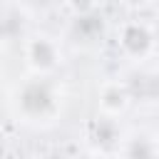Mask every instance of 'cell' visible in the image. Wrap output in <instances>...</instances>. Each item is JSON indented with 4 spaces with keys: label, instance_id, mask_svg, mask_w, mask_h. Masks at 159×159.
<instances>
[{
    "label": "cell",
    "instance_id": "obj_1",
    "mask_svg": "<svg viewBox=\"0 0 159 159\" xmlns=\"http://www.w3.org/2000/svg\"><path fill=\"white\" fill-rule=\"evenodd\" d=\"M12 112L20 122L32 127H50L62 114V89L50 75L25 80L12 94Z\"/></svg>",
    "mask_w": 159,
    "mask_h": 159
},
{
    "label": "cell",
    "instance_id": "obj_2",
    "mask_svg": "<svg viewBox=\"0 0 159 159\" xmlns=\"http://www.w3.org/2000/svg\"><path fill=\"white\" fill-rule=\"evenodd\" d=\"M117 47L132 62H144L157 52L154 27L142 20H127L117 30Z\"/></svg>",
    "mask_w": 159,
    "mask_h": 159
},
{
    "label": "cell",
    "instance_id": "obj_3",
    "mask_svg": "<svg viewBox=\"0 0 159 159\" xmlns=\"http://www.w3.org/2000/svg\"><path fill=\"white\" fill-rule=\"evenodd\" d=\"M22 57L32 75H52L62 65V47L50 35H30L22 42Z\"/></svg>",
    "mask_w": 159,
    "mask_h": 159
},
{
    "label": "cell",
    "instance_id": "obj_4",
    "mask_svg": "<svg viewBox=\"0 0 159 159\" xmlns=\"http://www.w3.org/2000/svg\"><path fill=\"white\" fill-rule=\"evenodd\" d=\"M132 104V92L124 80H104L97 89V107L107 117H122Z\"/></svg>",
    "mask_w": 159,
    "mask_h": 159
},
{
    "label": "cell",
    "instance_id": "obj_5",
    "mask_svg": "<svg viewBox=\"0 0 159 159\" xmlns=\"http://www.w3.org/2000/svg\"><path fill=\"white\" fill-rule=\"evenodd\" d=\"M87 142L94 144V152H107L109 147H119L122 142V132L117 127V117H97L94 122H89L87 127Z\"/></svg>",
    "mask_w": 159,
    "mask_h": 159
},
{
    "label": "cell",
    "instance_id": "obj_6",
    "mask_svg": "<svg viewBox=\"0 0 159 159\" xmlns=\"http://www.w3.org/2000/svg\"><path fill=\"white\" fill-rule=\"evenodd\" d=\"M104 35V20L102 15L94 10V12H87V15H75L72 25H70V37L80 45H94L97 40H102Z\"/></svg>",
    "mask_w": 159,
    "mask_h": 159
},
{
    "label": "cell",
    "instance_id": "obj_7",
    "mask_svg": "<svg viewBox=\"0 0 159 159\" xmlns=\"http://www.w3.org/2000/svg\"><path fill=\"white\" fill-rule=\"evenodd\" d=\"M117 152L127 154V157H152V154H159V139L149 137L144 132L142 134H129V137H122Z\"/></svg>",
    "mask_w": 159,
    "mask_h": 159
},
{
    "label": "cell",
    "instance_id": "obj_8",
    "mask_svg": "<svg viewBox=\"0 0 159 159\" xmlns=\"http://www.w3.org/2000/svg\"><path fill=\"white\" fill-rule=\"evenodd\" d=\"M22 35V17L15 10H2L0 12V42H15Z\"/></svg>",
    "mask_w": 159,
    "mask_h": 159
},
{
    "label": "cell",
    "instance_id": "obj_9",
    "mask_svg": "<svg viewBox=\"0 0 159 159\" xmlns=\"http://www.w3.org/2000/svg\"><path fill=\"white\" fill-rule=\"evenodd\" d=\"M65 5L72 15H87L99 7V0H65Z\"/></svg>",
    "mask_w": 159,
    "mask_h": 159
},
{
    "label": "cell",
    "instance_id": "obj_10",
    "mask_svg": "<svg viewBox=\"0 0 159 159\" xmlns=\"http://www.w3.org/2000/svg\"><path fill=\"white\" fill-rule=\"evenodd\" d=\"M122 5H127V7H132V10H137V7H147L149 2H154V0H119Z\"/></svg>",
    "mask_w": 159,
    "mask_h": 159
},
{
    "label": "cell",
    "instance_id": "obj_11",
    "mask_svg": "<svg viewBox=\"0 0 159 159\" xmlns=\"http://www.w3.org/2000/svg\"><path fill=\"white\" fill-rule=\"evenodd\" d=\"M22 5H30V7H50L55 0H20Z\"/></svg>",
    "mask_w": 159,
    "mask_h": 159
},
{
    "label": "cell",
    "instance_id": "obj_12",
    "mask_svg": "<svg viewBox=\"0 0 159 159\" xmlns=\"http://www.w3.org/2000/svg\"><path fill=\"white\" fill-rule=\"evenodd\" d=\"M154 40H157V52H159V27H154Z\"/></svg>",
    "mask_w": 159,
    "mask_h": 159
},
{
    "label": "cell",
    "instance_id": "obj_13",
    "mask_svg": "<svg viewBox=\"0 0 159 159\" xmlns=\"http://www.w3.org/2000/svg\"><path fill=\"white\" fill-rule=\"evenodd\" d=\"M157 80H159V70H157Z\"/></svg>",
    "mask_w": 159,
    "mask_h": 159
},
{
    "label": "cell",
    "instance_id": "obj_14",
    "mask_svg": "<svg viewBox=\"0 0 159 159\" xmlns=\"http://www.w3.org/2000/svg\"><path fill=\"white\" fill-rule=\"evenodd\" d=\"M0 75H2V65H0Z\"/></svg>",
    "mask_w": 159,
    "mask_h": 159
}]
</instances>
